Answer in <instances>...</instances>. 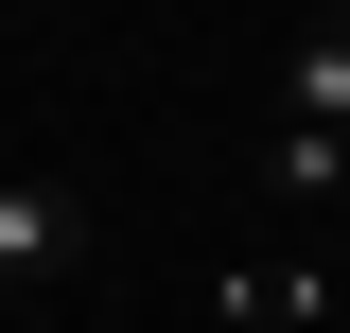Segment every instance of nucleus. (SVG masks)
<instances>
[{
	"label": "nucleus",
	"instance_id": "f257e3e1",
	"mask_svg": "<svg viewBox=\"0 0 350 333\" xmlns=\"http://www.w3.org/2000/svg\"><path fill=\"white\" fill-rule=\"evenodd\" d=\"M70 263H88V193L70 175H0V316L70 298Z\"/></svg>",
	"mask_w": 350,
	"mask_h": 333
},
{
	"label": "nucleus",
	"instance_id": "f03ea898",
	"mask_svg": "<svg viewBox=\"0 0 350 333\" xmlns=\"http://www.w3.org/2000/svg\"><path fill=\"white\" fill-rule=\"evenodd\" d=\"M333 298H350L333 263H211V316L228 333H333Z\"/></svg>",
	"mask_w": 350,
	"mask_h": 333
},
{
	"label": "nucleus",
	"instance_id": "7ed1b4c3",
	"mask_svg": "<svg viewBox=\"0 0 350 333\" xmlns=\"http://www.w3.org/2000/svg\"><path fill=\"white\" fill-rule=\"evenodd\" d=\"M262 123L350 140V18H298V36H280V106H262Z\"/></svg>",
	"mask_w": 350,
	"mask_h": 333
},
{
	"label": "nucleus",
	"instance_id": "20e7f679",
	"mask_svg": "<svg viewBox=\"0 0 350 333\" xmlns=\"http://www.w3.org/2000/svg\"><path fill=\"white\" fill-rule=\"evenodd\" d=\"M333 193H350V140H333Z\"/></svg>",
	"mask_w": 350,
	"mask_h": 333
}]
</instances>
